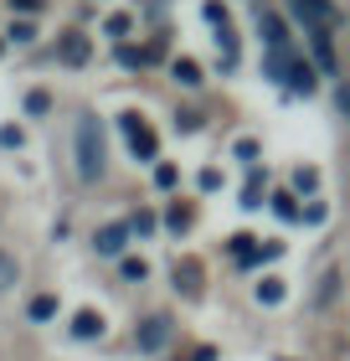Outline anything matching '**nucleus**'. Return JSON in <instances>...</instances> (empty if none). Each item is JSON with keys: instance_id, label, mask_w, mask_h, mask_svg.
Segmentation results:
<instances>
[{"instance_id": "f257e3e1", "label": "nucleus", "mask_w": 350, "mask_h": 361, "mask_svg": "<svg viewBox=\"0 0 350 361\" xmlns=\"http://www.w3.org/2000/svg\"><path fill=\"white\" fill-rule=\"evenodd\" d=\"M73 150H77V176H82V180H98V176H104V124H98L93 114H82V119H77Z\"/></svg>"}, {"instance_id": "f03ea898", "label": "nucleus", "mask_w": 350, "mask_h": 361, "mask_svg": "<svg viewBox=\"0 0 350 361\" xmlns=\"http://www.w3.org/2000/svg\"><path fill=\"white\" fill-rule=\"evenodd\" d=\"M119 129H124L129 150H135L139 160H155V129H149L139 114H119Z\"/></svg>"}, {"instance_id": "7ed1b4c3", "label": "nucleus", "mask_w": 350, "mask_h": 361, "mask_svg": "<svg viewBox=\"0 0 350 361\" xmlns=\"http://www.w3.org/2000/svg\"><path fill=\"white\" fill-rule=\"evenodd\" d=\"M165 341H170V320H165V315H149V320L139 325V346L155 351V346H165Z\"/></svg>"}, {"instance_id": "20e7f679", "label": "nucleus", "mask_w": 350, "mask_h": 361, "mask_svg": "<svg viewBox=\"0 0 350 361\" xmlns=\"http://www.w3.org/2000/svg\"><path fill=\"white\" fill-rule=\"evenodd\" d=\"M232 258H237L242 269H253V264L268 258V248H263V238H237V243H232Z\"/></svg>"}, {"instance_id": "39448f33", "label": "nucleus", "mask_w": 350, "mask_h": 361, "mask_svg": "<svg viewBox=\"0 0 350 361\" xmlns=\"http://www.w3.org/2000/svg\"><path fill=\"white\" fill-rule=\"evenodd\" d=\"M73 336L77 341H98L104 336V315H98V310H77L73 315Z\"/></svg>"}, {"instance_id": "423d86ee", "label": "nucleus", "mask_w": 350, "mask_h": 361, "mask_svg": "<svg viewBox=\"0 0 350 361\" xmlns=\"http://www.w3.org/2000/svg\"><path fill=\"white\" fill-rule=\"evenodd\" d=\"M88 37H77V31H68V37H62V62H68V68H82V62H88Z\"/></svg>"}, {"instance_id": "0eeeda50", "label": "nucleus", "mask_w": 350, "mask_h": 361, "mask_svg": "<svg viewBox=\"0 0 350 361\" xmlns=\"http://www.w3.org/2000/svg\"><path fill=\"white\" fill-rule=\"evenodd\" d=\"M124 243H129V227L124 222H113V227H104V233H98V253H124Z\"/></svg>"}, {"instance_id": "6e6552de", "label": "nucleus", "mask_w": 350, "mask_h": 361, "mask_svg": "<svg viewBox=\"0 0 350 361\" xmlns=\"http://www.w3.org/2000/svg\"><path fill=\"white\" fill-rule=\"evenodd\" d=\"M294 11L304 16L309 26H325L330 21V0H294Z\"/></svg>"}, {"instance_id": "1a4fd4ad", "label": "nucleus", "mask_w": 350, "mask_h": 361, "mask_svg": "<svg viewBox=\"0 0 350 361\" xmlns=\"http://www.w3.org/2000/svg\"><path fill=\"white\" fill-rule=\"evenodd\" d=\"M175 279H180V294H201V269H196V258L175 264Z\"/></svg>"}, {"instance_id": "9d476101", "label": "nucleus", "mask_w": 350, "mask_h": 361, "mask_svg": "<svg viewBox=\"0 0 350 361\" xmlns=\"http://www.w3.org/2000/svg\"><path fill=\"white\" fill-rule=\"evenodd\" d=\"M314 62H320L325 73H335V47H330V37H325V26H314Z\"/></svg>"}, {"instance_id": "9b49d317", "label": "nucleus", "mask_w": 350, "mask_h": 361, "mask_svg": "<svg viewBox=\"0 0 350 361\" xmlns=\"http://www.w3.org/2000/svg\"><path fill=\"white\" fill-rule=\"evenodd\" d=\"M273 217H278V222H294V217H304V212H299V202H294L289 191H278V196H273Z\"/></svg>"}, {"instance_id": "f8f14e48", "label": "nucleus", "mask_w": 350, "mask_h": 361, "mask_svg": "<svg viewBox=\"0 0 350 361\" xmlns=\"http://www.w3.org/2000/svg\"><path fill=\"white\" fill-rule=\"evenodd\" d=\"M57 315V300L52 294H37V300H31V320H52Z\"/></svg>"}, {"instance_id": "ddd939ff", "label": "nucleus", "mask_w": 350, "mask_h": 361, "mask_svg": "<svg viewBox=\"0 0 350 361\" xmlns=\"http://www.w3.org/2000/svg\"><path fill=\"white\" fill-rule=\"evenodd\" d=\"M175 78H180L186 88H196V83H201V68H196L191 57H180V62H175Z\"/></svg>"}, {"instance_id": "4468645a", "label": "nucleus", "mask_w": 350, "mask_h": 361, "mask_svg": "<svg viewBox=\"0 0 350 361\" xmlns=\"http://www.w3.org/2000/svg\"><path fill=\"white\" fill-rule=\"evenodd\" d=\"M258 300H263V305H278V300H283V279H263V284H258Z\"/></svg>"}, {"instance_id": "2eb2a0df", "label": "nucleus", "mask_w": 350, "mask_h": 361, "mask_svg": "<svg viewBox=\"0 0 350 361\" xmlns=\"http://www.w3.org/2000/svg\"><path fill=\"white\" fill-rule=\"evenodd\" d=\"M165 222H170L175 233H186V227H191V207H180V202H175L170 212H165Z\"/></svg>"}, {"instance_id": "dca6fc26", "label": "nucleus", "mask_w": 350, "mask_h": 361, "mask_svg": "<svg viewBox=\"0 0 350 361\" xmlns=\"http://www.w3.org/2000/svg\"><path fill=\"white\" fill-rule=\"evenodd\" d=\"M15 274H21V269H15V258H11V253H0V289H11V284H15Z\"/></svg>"}, {"instance_id": "f3484780", "label": "nucleus", "mask_w": 350, "mask_h": 361, "mask_svg": "<svg viewBox=\"0 0 350 361\" xmlns=\"http://www.w3.org/2000/svg\"><path fill=\"white\" fill-rule=\"evenodd\" d=\"M11 42H37V26H31V21H15V26H11Z\"/></svg>"}, {"instance_id": "a211bd4d", "label": "nucleus", "mask_w": 350, "mask_h": 361, "mask_svg": "<svg viewBox=\"0 0 350 361\" xmlns=\"http://www.w3.org/2000/svg\"><path fill=\"white\" fill-rule=\"evenodd\" d=\"M0 145H6V150H21V129L6 124V129H0Z\"/></svg>"}, {"instance_id": "6ab92c4d", "label": "nucleus", "mask_w": 350, "mask_h": 361, "mask_svg": "<svg viewBox=\"0 0 350 361\" xmlns=\"http://www.w3.org/2000/svg\"><path fill=\"white\" fill-rule=\"evenodd\" d=\"M108 37H129V16H108Z\"/></svg>"}, {"instance_id": "aec40b11", "label": "nucleus", "mask_w": 350, "mask_h": 361, "mask_svg": "<svg viewBox=\"0 0 350 361\" xmlns=\"http://www.w3.org/2000/svg\"><path fill=\"white\" fill-rule=\"evenodd\" d=\"M129 227H135V233H155V217H149V212H139V217L129 222Z\"/></svg>"}, {"instance_id": "412c9836", "label": "nucleus", "mask_w": 350, "mask_h": 361, "mask_svg": "<svg viewBox=\"0 0 350 361\" xmlns=\"http://www.w3.org/2000/svg\"><path fill=\"white\" fill-rule=\"evenodd\" d=\"M258 155V140H237V160H253Z\"/></svg>"}, {"instance_id": "4be33fe9", "label": "nucleus", "mask_w": 350, "mask_h": 361, "mask_svg": "<svg viewBox=\"0 0 350 361\" xmlns=\"http://www.w3.org/2000/svg\"><path fill=\"white\" fill-rule=\"evenodd\" d=\"M155 186H175V166H160L155 171Z\"/></svg>"}, {"instance_id": "5701e85b", "label": "nucleus", "mask_w": 350, "mask_h": 361, "mask_svg": "<svg viewBox=\"0 0 350 361\" xmlns=\"http://www.w3.org/2000/svg\"><path fill=\"white\" fill-rule=\"evenodd\" d=\"M124 279H144V264H139V258H124Z\"/></svg>"}, {"instance_id": "b1692460", "label": "nucleus", "mask_w": 350, "mask_h": 361, "mask_svg": "<svg viewBox=\"0 0 350 361\" xmlns=\"http://www.w3.org/2000/svg\"><path fill=\"white\" fill-rule=\"evenodd\" d=\"M15 11H42V0H11Z\"/></svg>"}]
</instances>
